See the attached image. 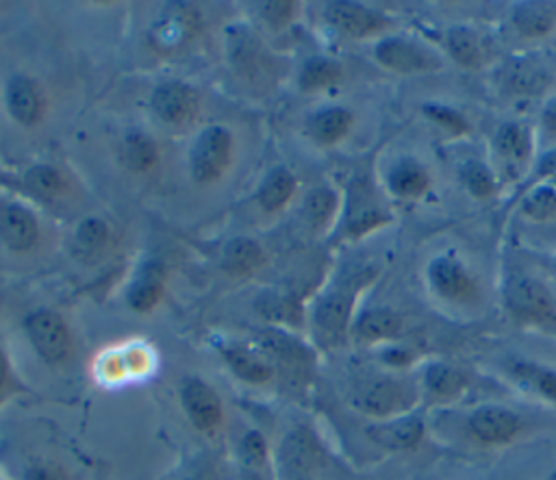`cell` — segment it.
<instances>
[{
	"instance_id": "1",
	"label": "cell",
	"mask_w": 556,
	"mask_h": 480,
	"mask_svg": "<svg viewBox=\"0 0 556 480\" xmlns=\"http://www.w3.org/2000/svg\"><path fill=\"white\" fill-rule=\"evenodd\" d=\"M415 397L413 384L393 376L363 378L350 391L352 406L380 421L410 413Z\"/></svg>"
},
{
	"instance_id": "2",
	"label": "cell",
	"mask_w": 556,
	"mask_h": 480,
	"mask_svg": "<svg viewBox=\"0 0 556 480\" xmlns=\"http://www.w3.org/2000/svg\"><path fill=\"white\" fill-rule=\"evenodd\" d=\"M274 365L276 376L291 387H304L315 369V352L300 339L280 332L267 330L258 337L256 343Z\"/></svg>"
},
{
	"instance_id": "3",
	"label": "cell",
	"mask_w": 556,
	"mask_h": 480,
	"mask_svg": "<svg viewBox=\"0 0 556 480\" xmlns=\"http://www.w3.org/2000/svg\"><path fill=\"white\" fill-rule=\"evenodd\" d=\"M506 306L519 324H532L556 332V304L549 291L532 278H515L506 287Z\"/></svg>"
},
{
	"instance_id": "4",
	"label": "cell",
	"mask_w": 556,
	"mask_h": 480,
	"mask_svg": "<svg viewBox=\"0 0 556 480\" xmlns=\"http://www.w3.org/2000/svg\"><path fill=\"white\" fill-rule=\"evenodd\" d=\"M28 341L37 356L48 365H61L72 352L67 324L52 311H35L24 321Z\"/></svg>"
},
{
	"instance_id": "5",
	"label": "cell",
	"mask_w": 556,
	"mask_h": 480,
	"mask_svg": "<svg viewBox=\"0 0 556 480\" xmlns=\"http://www.w3.org/2000/svg\"><path fill=\"white\" fill-rule=\"evenodd\" d=\"M230 150H232V137L226 128L222 126H208L204 128L191 148V174L198 182H213L217 180L228 161H230Z\"/></svg>"
},
{
	"instance_id": "6",
	"label": "cell",
	"mask_w": 556,
	"mask_h": 480,
	"mask_svg": "<svg viewBox=\"0 0 556 480\" xmlns=\"http://www.w3.org/2000/svg\"><path fill=\"white\" fill-rule=\"evenodd\" d=\"M180 406L191 421V426L200 432H213L219 428L224 417V406L217 391L202 378L189 376L180 382L178 389Z\"/></svg>"
},
{
	"instance_id": "7",
	"label": "cell",
	"mask_w": 556,
	"mask_h": 480,
	"mask_svg": "<svg viewBox=\"0 0 556 480\" xmlns=\"http://www.w3.org/2000/svg\"><path fill=\"white\" fill-rule=\"evenodd\" d=\"M523 428V421L517 413L506 406L484 404L471 410L467 417L469 434L482 445H504L510 443Z\"/></svg>"
},
{
	"instance_id": "8",
	"label": "cell",
	"mask_w": 556,
	"mask_h": 480,
	"mask_svg": "<svg viewBox=\"0 0 556 480\" xmlns=\"http://www.w3.org/2000/svg\"><path fill=\"white\" fill-rule=\"evenodd\" d=\"M354 291L352 289H334L328 291L313 311V326L321 343L332 345L341 341L348 332L352 317Z\"/></svg>"
},
{
	"instance_id": "9",
	"label": "cell",
	"mask_w": 556,
	"mask_h": 480,
	"mask_svg": "<svg viewBox=\"0 0 556 480\" xmlns=\"http://www.w3.org/2000/svg\"><path fill=\"white\" fill-rule=\"evenodd\" d=\"M219 354L235 378L248 384H267L276 371L267 354L258 345L248 343H222Z\"/></svg>"
},
{
	"instance_id": "10",
	"label": "cell",
	"mask_w": 556,
	"mask_h": 480,
	"mask_svg": "<svg viewBox=\"0 0 556 480\" xmlns=\"http://www.w3.org/2000/svg\"><path fill=\"white\" fill-rule=\"evenodd\" d=\"M321 463V450L306 430H293L280 447V469L285 480H304Z\"/></svg>"
},
{
	"instance_id": "11",
	"label": "cell",
	"mask_w": 556,
	"mask_h": 480,
	"mask_svg": "<svg viewBox=\"0 0 556 480\" xmlns=\"http://www.w3.org/2000/svg\"><path fill=\"white\" fill-rule=\"evenodd\" d=\"M150 104H152L154 115L163 124L182 126L193 119L195 109H198V98L182 83H165L152 91Z\"/></svg>"
},
{
	"instance_id": "12",
	"label": "cell",
	"mask_w": 556,
	"mask_h": 480,
	"mask_svg": "<svg viewBox=\"0 0 556 480\" xmlns=\"http://www.w3.org/2000/svg\"><path fill=\"white\" fill-rule=\"evenodd\" d=\"M424 419L417 413L382 419L367 428V437L387 450H413L424 439Z\"/></svg>"
},
{
	"instance_id": "13",
	"label": "cell",
	"mask_w": 556,
	"mask_h": 480,
	"mask_svg": "<svg viewBox=\"0 0 556 480\" xmlns=\"http://www.w3.org/2000/svg\"><path fill=\"white\" fill-rule=\"evenodd\" d=\"M376 59L395 72H426L432 67H439V59L434 54H430L426 48L408 41V39H400V37H389L382 39L376 46Z\"/></svg>"
},
{
	"instance_id": "14",
	"label": "cell",
	"mask_w": 556,
	"mask_h": 480,
	"mask_svg": "<svg viewBox=\"0 0 556 480\" xmlns=\"http://www.w3.org/2000/svg\"><path fill=\"white\" fill-rule=\"evenodd\" d=\"M326 20L341 33L352 37H367L382 30L389 20L378 11H371L356 2H330L326 7Z\"/></svg>"
},
{
	"instance_id": "15",
	"label": "cell",
	"mask_w": 556,
	"mask_h": 480,
	"mask_svg": "<svg viewBox=\"0 0 556 480\" xmlns=\"http://www.w3.org/2000/svg\"><path fill=\"white\" fill-rule=\"evenodd\" d=\"M4 100L11 117L22 126H33L43 113V93L35 80L26 76H13L7 83Z\"/></svg>"
},
{
	"instance_id": "16",
	"label": "cell",
	"mask_w": 556,
	"mask_h": 480,
	"mask_svg": "<svg viewBox=\"0 0 556 480\" xmlns=\"http://www.w3.org/2000/svg\"><path fill=\"white\" fill-rule=\"evenodd\" d=\"M0 239L9 250L26 252L37 241V222L35 217L17 204L7 206L0 213Z\"/></svg>"
},
{
	"instance_id": "17",
	"label": "cell",
	"mask_w": 556,
	"mask_h": 480,
	"mask_svg": "<svg viewBox=\"0 0 556 480\" xmlns=\"http://www.w3.org/2000/svg\"><path fill=\"white\" fill-rule=\"evenodd\" d=\"M428 278L430 285L434 287V291H439L445 298H465L471 291V280L469 276L463 271V267L447 258V256H439L430 263L428 267Z\"/></svg>"
},
{
	"instance_id": "18",
	"label": "cell",
	"mask_w": 556,
	"mask_h": 480,
	"mask_svg": "<svg viewBox=\"0 0 556 480\" xmlns=\"http://www.w3.org/2000/svg\"><path fill=\"white\" fill-rule=\"evenodd\" d=\"M402 332V317L391 308H369L354 321V334L361 341H387Z\"/></svg>"
},
{
	"instance_id": "19",
	"label": "cell",
	"mask_w": 556,
	"mask_h": 480,
	"mask_svg": "<svg viewBox=\"0 0 556 480\" xmlns=\"http://www.w3.org/2000/svg\"><path fill=\"white\" fill-rule=\"evenodd\" d=\"M424 389L437 397V400H452L456 397L465 384H467V374L450 363H430L424 369Z\"/></svg>"
},
{
	"instance_id": "20",
	"label": "cell",
	"mask_w": 556,
	"mask_h": 480,
	"mask_svg": "<svg viewBox=\"0 0 556 480\" xmlns=\"http://www.w3.org/2000/svg\"><path fill=\"white\" fill-rule=\"evenodd\" d=\"M547 74L541 65L528 61V59H515L506 72H504V83L508 91L521 93V96H532L545 89L547 85Z\"/></svg>"
},
{
	"instance_id": "21",
	"label": "cell",
	"mask_w": 556,
	"mask_h": 480,
	"mask_svg": "<svg viewBox=\"0 0 556 480\" xmlns=\"http://www.w3.org/2000/svg\"><path fill=\"white\" fill-rule=\"evenodd\" d=\"M352 124V115L350 111L341 109V106H330V109H321L317 111L311 122H308V132L317 143H334L339 141L348 128Z\"/></svg>"
},
{
	"instance_id": "22",
	"label": "cell",
	"mask_w": 556,
	"mask_h": 480,
	"mask_svg": "<svg viewBox=\"0 0 556 480\" xmlns=\"http://www.w3.org/2000/svg\"><path fill=\"white\" fill-rule=\"evenodd\" d=\"M508 369L513 378L530 387L534 393L556 402V369L534 361H513Z\"/></svg>"
},
{
	"instance_id": "23",
	"label": "cell",
	"mask_w": 556,
	"mask_h": 480,
	"mask_svg": "<svg viewBox=\"0 0 556 480\" xmlns=\"http://www.w3.org/2000/svg\"><path fill=\"white\" fill-rule=\"evenodd\" d=\"M161 291H163V271L159 265H148L130 285L128 304L135 311L146 313L159 302Z\"/></svg>"
},
{
	"instance_id": "24",
	"label": "cell",
	"mask_w": 556,
	"mask_h": 480,
	"mask_svg": "<svg viewBox=\"0 0 556 480\" xmlns=\"http://www.w3.org/2000/svg\"><path fill=\"white\" fill-rule=\"evenodd\" d=\"M293 189H295V178L291 176V172L285 167H276L261 182L256 200L265 211L271 213V211H278L291 198Z\"/></svg>"
},
{
	"instance_id": "25",
	"label": "cell",
	"mask_w": 556,
	"mask_h": 480,
	"mask_svg": "<svg viewBox=\"0 0 556 480\" xmlns=\"http://www.w3.org/2000/svg\"><path fill=\"white\" fill-rule=\"evenodd\" d=\"M150 352L143 350V348H130L126 352H119V354H111L104 358L102 363V374L106 378H132V376H141V374H148L150 371Z\"/></svg>"
},
{
	"instance_id": "26",
	"label": "cell",
	"mask_w": 556,
	"mask_h": 480,
	"mask_svg": "<svg viewBox=\"0 0 556 480\" xmlns=\"http://www.w3.org/2000/svg\"><path fill=\"white\" fill-rule=\"evenodd\" d=\"M389 187L395 195L417 198L428 187V174L419 167V163L402 161L389 174Z\"/></svg>"
},
{
	"instance_id": "27",
	"label": "cell",
	"mask_w": 556,
	"mask_h": 480,
	"mask_svg": "<svg viewBox=\"0 0 556 480\" xmlns=\"http://www.w3.org/2000/svg\"><path fill=\"white\" fill-rule=\"evenodd\" d=\"M261 261H263V252L252 239L237 237L228 241V245L224 248V269L232 274H248L256 269Z\"/></svg>"
},
{
	"instance_id": "28",
	"label": "cell",
	"mask_w": 556,
	"mask_h": 480,
	"mask_svg": "<svg viewBox=\"0 0 556 480\" xmlns=\"http://www.w3.org/2000/svg\"><path fill=\"white\" fill-rule=\"evenodd\" d=\"M122 161L132 172H148L156 163L154 141L141 132H130L122 143Z\"/></svg>"
},
{
	"instance_id": "29",
	"label": "cell",
	"mask_w": 556,
	"mask_h": 480,
	"mask_svg": "<svg viewBox=\"0 0 556 480\" xmlns=\"http://www.w3.org/2000/svg\"><path fill=\"white\" fill-rule=\"evenodd\" d=\"M513 22L521 35L539 37V35H545L554 26L556 13L541 4H523V7L515 9Z\"/></svg>"
},
{
	"instance_id": "30",
	"label": "cell",
	"mask_w": 556,
	"mask_h": 480,
	"mask_svg": "<svg viewBox=\"0 0 556 480\" xmlns=\"http://www.w3.org/2000/svg\"><path fill=\"white\" fill-rule=\"evenodd\" d=\"M447 50L452 54V59L465 67H476L480 65L482 61V48H480V41L478 37L463 28V26H456V28H450L447 30Z\"/></svg>"
},
{
	"instance_id": "31",
	"label": "cell",
	"mask_w": 556,
	"mask_h": 480,
	"mask_svg": "<svg viewBox=\"0 0 556 480\" xmlns=\"http://www.w3.org/2000/svg\"><path fill=\"white\" fill-rule=\"evenodd\" d=\"M339 76H341V67L332 59L315 56L304 63V67L300 72V87L306 91L321 89V87H328L334 80H339Z\"/></svg>"
},
{
	"instance_id": "32",
	"label": "cell",
	"mask_w": 556,
	"mask_h": 480,
	"mask_svg": "<svg viewBox=\"0 0 556 480\" xmlns=\"http://www.w3.org/2000/svg\"><path fill=\"white\" fill-rule=\"evenodd\" d=\"M337 209V195L328 187H317L304 198V217L308 219L311 226L321 228L328 224V219L334 215Z\"/></svg>"
},
{
	"instance_id": "33",
	"label": "cell",
	"mask_w": 556,
	"mask_h": 480,
	"mask_svg": "<svg viewBox=\"0 0 556 480\" xmlns=\"http://www.w3.org/2000/svg\"><path fill=\"white\" fill-rule=\"evenodd\" d=\"M495 148L502 156L515 159V161H523L528 156L530 150V139H528V130L519 124H506L500 128L497 137H495Z\"/></svg>"
},
{
	"instance_id": "34",
	"label": "cell",
	"mask_w": 556,
	"mask_h": 480,
	"mask_svg": "<svg viewBox=\"0 0 556 480\" xmlns=\"http://www.w3.org/2000/svg\"><path fill=\"white\" fill-rule=\"evenodd\" d=\"M239 460L243 469H265L269 463V447L258 430H248L239 441Z\"/></svg>"
},
{
	"instance_id": "35",
	"label": "cell",
	"mask_w": 556,
	"mask_h": 480,
	"mask_svg": "<svg viewBox=\"0 0 556 480\" xmlns=\"http://www.w3.org/2000/svg\"><path fill=\"white\" fill-rule=\"evenodd\" d=\"M74 239L83 254H98L109 241V228L102 219L87 217L85 222L78 224Z\"/></svg>"
},
{
	"instance_id": "36",
	"label": "cell",
	"mask_w": 556,
	"mask_h": 480,
	"mask_svg": "<svg viewBox=\"0 0 556 480\" xmlns=\"http://www.w3.org/2000/svg\"><path fill=\"white\" fill-rule=\"evenodd\" d=\"M521 211L532 219H549L556 215V189L539 187L523 198Z\"/></svg>"
},
{
	"instance_id": "37",
	"label": "cell",
	"mask_w": 556,
	"mask_h": 480,
	"mask_svg": "<svg viewBox=\"0 0 556 480\" xmlns=\"http://www.w3.org/2000/svg\"><path fill=\"white\" fill-rule=\"evenodd\" d=\"M187 30H189L187 17L182 13H174V15H167L165 22L154 28V41L165 48H172L185 39Z\"/></svg>"
},
{
	"instance_id": "38",
	"label": "cell",
	"mask_w": 556,
	"mask_h": 480,
	"mask_svg": "<svg viewBox=\"0 0 556 480\" xmlns=\"http://www.w3.org/2000/svg\"><path fill=\"white\" fill-rule=\"evenodd\" d=\"M26 182L30 189H35L41 195H54L61 191L63 180L59 176L56 169L48 167V165H37L26 174Z\"/></svg>"
},
{
	"instance_id": "39",
	"label": "cell",
	"mask_w": 556,
	"mask_h": 480,
	"mask_svg": "<svg viewBox=\"0 0 556 480\" xmlns=\"http://www.w3.org/2000/svg\"><path fill=\"white\" fill-rule=\"evenodd\" d=\"M463 182L465 187L476 195V198H486L493 193V176L486 167H482L480 163H467L463 169Z\"/></svg>"
},
{
	"instance_id": "40",
	"label": "cell",
	"mask_w": 556,
	"mask_h": 480,
	"mask_svg": "<svg viewBox=\"0 0 556 480\" xmlns=\"http://www.w3.org/2000/svg\"><path fill=\"white\" fill-rule=\"evenodd\" d=\"M424 113L434 119L437 124L445 126L450 132H465L467 130V122L460 113L447 109V106H439V104H428L424 106Z\"/></svg>"
},
{
	"instance_id": "41",
	"label": "cell",
	"mask_w": 556,
	"mask_h": 480,
	"mask_svg": "<svg viewBox=\"0 0 556 480\" xmlns=\"http://www.w3.org/2000/svg\"><path fill=\"white\" fill-rule=\"evenodd\" d=\"M22 387L13 374V367H11V361L7 356V352L0 348V406L13 395V393H20Z\"/></svg>"
},
{
	"instance_id": "42",
	"label": "cell",
	"mask_w": 556,
	"mask_h": 480,
	"mask_svg": "<svg viewBox=\"0 0 556 480\" xmlns=\"http://www.w3.org/2000/svg\"><path fill=\"white\" fill-rule=\"evenodd\" d=\"M293 2H287V0H274V2H265L263 4V17L274 26V28H280L285 26L291 15H293Z\"/></svg>"
},
{
	"instance_id": "43",
	"label": "cell",
	"mask_w": 556,
	"mask_h": 480,
	"mask_svg": "<svg viewBox=\"0 0 556 480\" xmlns=\"http://www.w3.org/2000/svg\"><path fill=\"white\" fill-rule=\"evenodd\" d=\"M380 358L391 367H404L413 361V352L406 348H387Z\"/></svg>"
},
{
	"instance_id": "44",
	"label": "cell",
	"mask_w": 556,
	"mask_h": 480,
	"mask_svg": "<svg viewBox=\"0 0 556 480\" xmlns=\"http://www.w3.org/2000/svg\"><path fill=\"white\" fill-rule=\"evenodd\" d=\"M24 480H65L54 467L48 465H30L24 471Z\"/></svg>"
},
{
	"instance_id": "45",
	"label": "cell",
	"mask_w": 556,
	"mask_h": 480,
	"mask_svg": "<svg viewBox=\"0 0 556 480\" xmlns=\"http://www.w3.org/2000/svg\"><path fill=\"white\" fill-rule=\"evenodd\" d=\"M182 480H224V473L213 465H204L191 469Z\"/></svg>"
},
{
	"instance_id": "46",
	"label": "cell",
	"mask_w": 556,
	"mask_h": 480,
	"mask_svg": "<svg viewBox=\"0 0 556 480\" xmlns=\"http://www.w3.org/2000/svg\"><path fill=\"white\" fill-rule=\"evenodd\" d=\"M543 124H545V128H547L552 135H556V100L545 106V111H543Z\"/></svg>"
},
{
	"instance_id": "47",
	"label": "cell",
	"mask_w": 556,
	"mask_h": 480,
	"mask_svg": "<svg viewBox=\"0 0 556 480\" xmlns=\"http://www.w3.org/2000/svg\"><path fill=\"white\" fill-rule=\"evenodd\" d=\"M541 174H556V152H549L541 163Z\"/></svg>"
},
{
	"instance_id": "48",
	"label": "cell",
	"mask_w": 556,
	"mask_h": 480,
	"mask_svg": "<svg viewBox=\"0 0 556 480\" xmlns=\"http://www.w3.org/2000/svg\"><path fill=\"white\" fill-rule=\"evenodd\" d=\"M547 480H556V471H552V473H549V478H547Z\"/></svg>"
}]
</instances>
